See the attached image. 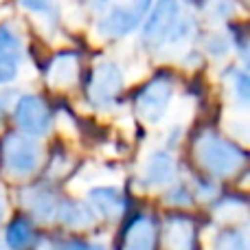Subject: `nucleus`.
<instances>
[{"label": "nucleus", "mask_w": 250, "mask_h": 250, "mask_svg": "<svg viewBox=\"0 0 250 250\" xmlns=\"http://www.w3.org/2000/svg\"><path fill=\"white\" fill-rule=\"evenodd\" d=\"M195 160L208 173L226 178L244 167L246 154L215 132H202L195 141Z\"/></svg>", "instance_id": "nucleus-1"}, {"label": "nucleus", "mask_w": 250, "mask_h": 250, "mask_svg": "<svg viewBox=\"0 0 250 250\" xmlns=\"http://www.w3.org/2000/svg\"><path fill=\"white\" fill-rule=\"evenodd\" d=\"M110 9L101 16L97 22V31L104 38H123L132 33L143 20L151 7V0H110Z\"/></svg>", "instance_id": "nucleus-2"}, {"label": "nucleus", "mask_w": 250, "mask_h": 250, "mask_svg": "<svg viewBox=\"0 0 250 250\" xmlns=\"http://www.w3.org/2000/svg\"><path fill=\"white\" fill-rule=\"evenodd\" d=\"M180 20V2L178 0H158L143 24V44L149 48H160L167 44Z\"/></svg>", "instance_id": "nucleus-3"}, {"label": "nucleus", "mask_w": 250, "mask_h": 250, "mask_svg": "<svg viewBox=\"0 0 250 250\" xmlns=\"http://www.w3.org/2000/svg\"><path fill=\"white\" fill-rule=\"evenodd\" d=\"M171 95H173V83H171V79H169V75H156L136 95L138 117L147 123L160 121L169 105V101H171Z\"/></svg>", "instance_id": "nucleus-4"}, {"label": "nucleus", "mask_w": 250, "mask_h": 250, "mask_svg": "<svg viewBox=\"0 0 250 250\" xmlns=\"http://www.w3.org/2000/svg\"><path fill=\"white\" fill-rule=\"evenodd\" d=\"M2 165L13 176H29L38 169V147L22 134H7L2 141Z\"/></svg>", "instance_id": "nucleus-5"}, {"label": "nucleus", "mask_w": 250, "mask_h": 250, "mask_svg": "<svg viewBox=\"0 0 250 250\" xmlns=\"http://www.w3.org/2000/svg\"><path fill=\"white\" fill-rule=\"evenodd\" d=\"M16 123L22 132L33 134V136L46 134L53 123L51 110H48L46 101L35 95H24L16 104Z\"/></svg>", "instance_id": "nucleus-6"}, {"label": "nucleus", "mask_w": 250, "mask_h": 250, "mask_svg": "<svg viewBox=\"0 0 250 250\" xmlns=\"http://www.w3.org/2000/svg\"><path fill=\"white\" fill-rule=\"evenodd\" d=\"M123 88V75L114 64H99L88 82V99L95 105H108L119 97Z\"/></svg>", "instance_id": "nucleus-7"}, {"label": "nucleus", "mask_w": 250, "mask_h": 250, "mask_svg": "<svg viewBox=\"0 0 250 250\" xmlns=\"http://www.w3.org/2000/svg\"><path fill=\"white\" fill-rule=\"evenodd\" d=\"M195 229L187 217H169L163 226V246L165 250H193Z\"/></svg>", "instance_id": "nucleus-8"}, {"label": "nucleus", "mask_w": 250, "mask_h": 250, "mask_svg": "<svg viewBox=\"0 0 250 250\" xmlns=\"http://www.w3.org/2000/svg\"><path fill=\"white\" fill-rule=\"evenodd\" d=\"M127 250H154L156 248V226L149 217H138L129 224L125 233Z\"/></svg>", "instance_id": "nucleus-9"}, {"label": "nucleus", "mask_w": 250, "mask_h": 250, "mask_svg": "<svg viewBox=\"0 0 250 250\" xmlns=\"http://www.w3.org/2000/svg\"><path fill=\"white\" fill-rule=\"evenodd\" d=\"M79 73V60L75 53H60L53 57L51 66H48V82L53 86H70L77 79Z\"/></svg>", "instance_id": "nucleus-10"}, {"label": "nucleus", "mask_w": 250, "mask_h": 250, "mask_svg": "<svg viewBox=\"0 0 250 250\" xmlns=\"http://www.w3.org/2000/svg\"><path fill=\"white\" fill-rule=\"evenodd\" d=\"M173 176H176V163L169 154H154L143 169V178L147 180V185H165Z\"/></svg>", "instance_id": "nucleus-11"}, {"label": "nucleus", "mask_w": 250, "mask_h": 250, "mask_svg": "<svg viewBox=\"0 0 250 250\" xmlns=\"http://www.w3.org/2000/svg\"><path fill=\"white\" fill-rule=\"evenodd\" d=\"M90 202L95 204V208L105 217H117L123 208V200L119 195L117 189L110 187H99V189L90 191Z\"/></svg>", "instance_id": "nucleus-12"}, {"label": "nucleus", "mask_w": 250, "mask_h": 250, "mask_svg": "<svg viewBox=\"0 0 250 250\" xmlns=\"http://www.w3.org/2000/svg\"><path fill=\"white\" fill-rule=\"evenodd\" d=\"M31 242H33V229H31V224L26 220H22V217L16 220L7 229V244L11 248L22 250V248L29 246Z\"/></svg>", "instance_id": "nucleus-13"}, {"label": "nucleus", "mask_w": 250, "mask_h": 250, "mask_svg": "<svg viewBox=\"0 0 250 250\" xmlns=\"http://www.w3.org/2000/svg\"><path fill=\"white\" fill-rule=\"evenodd\" d=\"M60 217L70 226H86L92 222V213L88 211L83 204H77V202H66L62 204V208H57Z\"/></svg>", "instance_id": "nucleus-14"}, {"label": "nucleus", "mask_w": 250, "mask_h": 250, "mask_svg": "<svg viewBox=\"0 0 250 250\" xmlns=\"http://www.w3.org/2000/svg\"><path fill=\"white\" fill-rule=\"evenodd\" d=\"M200 9L211 20H226L235 13V0H200Z\"/></svg>", "instance_id": "nucleus-15"}, {"label": "nucleus", "mask_w": 250, "mask_h": 250, "mask_svg": "<svg viewBox=\"0 0 250 250\" xmlns=\"http://www.w3.org/2000/svg\"><path fill=\"white\" fill-rule=\"evenodd\" d=\"M0 55L11 57V60H20V55H22L20 38L4 24H0Z\"/></svg>", "instance_id": "nucleus-16"}, {"label": "nucleus", "mask_w": 250, "mask_h": 250, "mask_svg": "<svg viewBox=\"0 0 250 250\" xmlns=\"http://www.w3.org/2000/svg\"><path fill=\"white\" fill-rule=\"evenodd\" d=\"M229 75L233 77V88H235V95L242 104L248 101V92H250V83H248V75L242 73V70H229Z\"/></svg>", "instance_id": "nucleus-17"}, {"label": "nucleus", "mask_w": 250, "mask_h": 250, "mask_svg": "<svg viewBox=\"0 0 250 250\" xmlns=\"http://www.w3.org/2000/svg\"><path fill=\"white\" fill-rule=\"evenodd\" d=\"M16 75H18V60L0 55V83L11 82Z\"/></svg>", "instance_id": "nucleus-18"}, {"label": "nucleus", "mask_w": 250, "mask_h": 250, "mask_svg": "<svg viewBox=\"0 0 250 250\" xmlns=\"http://www.w3.org/2000/svg\"><path fill=\"white\" fill-rule=\"evenodd\" d=\"M208 51H211L213 55H224V53L229 51V40L222 38V35L208 38Z\"/></svg>", "instance_id": "nucleus-19"}, {"label": "nucleus", "mask_w": 250, "mask_h": 250, "mask_svg": "<svg viewBox=\"0 0 250 250\" xmlns=\"http://www.w3.org/2000/svg\"><path fill=\"white\" fill-rule=\"evenodd\" d=\"M22 7H26L29 11H35V13H44L51 9L53 0H20Z\"/></svg>", "instance_id": "nucleus-20"}, {"label": "nucleus", "mask_w": 250, "mask_h": 250, "mask_svg": "<svg viewBox=\"0 0 250 250\" xmlns=\"http://www.w3.org/2000/svg\"><path fill=\"white\" fill-rule=\"evenodd\" d=\"M224 250H246V242L239 235H229L224 239Z\"/></svg>", "instance_id": "nucleus-21"}, {"label": "nucleus", "mask_w": 250, "mask_h": 250, "mask_svg": "<svg viewBox=\"0 0 250 250\" xmlns=\"http://www.w3.org/2000/svg\"><path fill=\"white\" fill-rule=\"evenodd\" d=\"M88 4H90L92 9H101V7H105V4L110 2V0H86Z\"/></svg>", "instance_id": "nucleus-22"}, {"label": "nucleus", "mask_w": 250, "mask_h": 250, "mask_svg": "<svg viewBox=\"0 0 250 250\" xmlns=\"http://www.w3.org/2000/svg\"><path fill=\"white\" fill-rule=\"evenodd\" d=\"M2 211H4V204H2V195H0V217H2Z\"/></svg>", "instance_id": "nucleus-23"}]
</instances>
